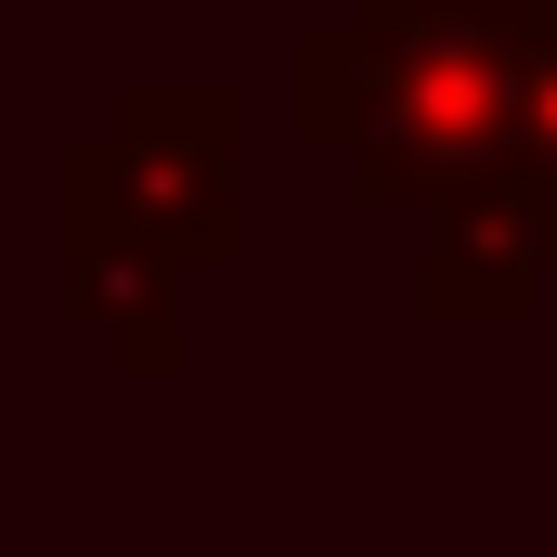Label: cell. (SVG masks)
Wrapping results in <instances>:
<instances>
[{"label": "cell", "mask_w": 557, "mask_h": 557, "mask_svg": "<svg viewBox=\"0 0 557 557\" xmlns=\"http://www.w3.org/2000/svg\"><path fill=\"white\" fill-rule=\"evenodd\" d=\"M519 65H532V0H363L350 26L311 39L298 104L363 195L441 208L519 169Z\"/></svg>", "instance_id": "obj_1"}, {"label": "cell", "mask_w": 557, "mask_h": 557, "mask_svg": "<svg viewBox=\"0 0 557 557\" xmlns=\"http://www.w3.org/2000/svg\"><path fill=\"white\" fill-rule=\"evenodd\" d=\"M234 131H247V104L221 78L208 91L143 78L131 104H117V131L78 143V169H65V285H78L91 324H117V363L131 376H169L182 363V324H169L182 273H221L247 247Z\"/></svg>", "instance_id": "obj_2"}, {"label": "cell", "mask_w": 557, "mask_h": 557, "mask_svg": "<svg viewBox=\"0 0 557 557\" xmlns=\"http://www.w3.org/2000/svg\"><path fill=\"white\" fill-rule=\"evenodd\" d=\"M545 273H557V182L506 169V182L441 195V247L416 260V298L441 324H467V311H532Z\"/></svg>", "instance_id": "obj_3"}, {"label": "cell", "mask_w": 557, "mask_h": 557, "mask_svg": "<svg viewBox=\"0 0 557 557\" xmlns=\"http://www.w3.org/2000/svg\"><path fill=\"white\" fill-rule=\"evenodd\" d=\"M519 169L557 182V0H532V65H519Z\"/></svg>", "instance_id": "obj_4"}]
</instances>
